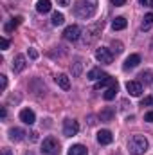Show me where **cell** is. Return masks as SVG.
I'll return each instance as SVG.
<instances>
[{
    "instance_id": "cell-9",
    "label": "cell",
    "mask_w": 153,
    "mask_h": 155,
    "mask_svg": "<svg viewBox=\"0 0 153 155\" xmlns=\"http://www.w3.org/2000/svg\"><path fill=\"white\" fill-rule=\"evenodd\" d=\"M114 141V135L110 130H99L97 132V143L99 144H110Z\"/></svg>"
},
{
    "instance_id": "cell-15",
    "label": "cell",
    "mask_w": 153,
    "mask_h": 155,
    "mask_svg": "<svg viewBox=\"0 0 153 155\" xmlns=\"http://www.w3.org/2000/svg\"><path fill=\"white\" fill-rule=\"evenodd\" d=\"M126 25H128V22H126L124 16H117V18H114V22H112L114 31H122V29H126Z\"/></svg>"
},
{
    "instance_id": "cell-35",
    "label": "cell",
    "mask_w": 153,
    "mask_h": 155,
    "mask_svg": "<svg viewBox=\"0 0 153 155\" xmlns=\"http://www.w3.org/2000/svg\"><path fill=\"white\" fill-rule=\"evenodd\" d=\"M2 155H13V153H11L9 148H2Z\"/></svg>"
},
{
    "instance_id": "cell-4",
    "label": "cell",
    "mask_w": 153,
    "mask_h": 155,
    "mask_svg": "<svg viewBox=\"0 0 153 155\" xmlns=\"http://www.w3.org/2000/svg\"><path fill=\"white\" fill-rule=\"evenodd\" d=\"M96 60L99 63H103V65H110L114 61V52L110 49H106V47H99L96 51Z\"/></svg>"
},
{
    "instance_id": "cell-24",
    "label": "cell",
    "mask_w": 153,
    "mask_h": 155,
    "mask_svg": "<svg viewBox=\"0 0 153 155\" xmlns=\"http://www.w3.org/2000/svg\"><path fill=\"white\" fill-rule=\"evenodd\" d=\"M112 51H114L115 54H121V52H122V51H124V49H122V43H121V41H112Z\"/></svg>"
},
{
    "instance_id": "cell-30",
    "label": "cell",
    "mask_w": 153,
    "mask_h": 155,
    "mask_svg": "<svg viewBox=\"0 0 153 155\" xmlns=\"http://www.w3.org/2000/svg\"><path fill=\"white\" fill-rule=\"evenodd\" d=\"M58 2V5H61V7H69L70 5V0H56Z\"/></svg>"
},
{
    "instance_id": "cell-17",
    "label": "cell",
    "mask_w": 153,
    "mask_h": 155,
    "mask_svg": "<svg viewBox=\"0 0 153 155\" xmlns=\"http://www.w3.org/2000/svg\"><path fill=\"white\" fill-rule=\"evenodd\" d=\"M69 155H88V150L83 144H74L69 148Z\"/></svg>"
},
{
    "instance_id": "cell-27",
    "label": "cell",
    "mask_w": 153,
    "mask_h": 155,
    "mask_svg": "<svg viewBox=\"0 0 153 155\" xmlns=\"http://www.w3.org/2000/svg\"><path fill=\"white\" fill-rule=\"evenodd\" d=\"M110 119H112V112L110 110H106V112L101 114V121H110Z\"/></svg>"
},
{
    "instance_id": "cell-29",
    "label": "cell",
    "mask_w": 153,
    "mask_h": 155,
    "mask_svg": "<svg viewBox=\"0 0 153 155\" xmlns=\"http://www.w3.org/2000/svg\"><path fill=\"white\" fill-rule=\"evenodd\" d=\"M0 47L5 51V49L9 47V40H7V38H2V40H0Z\"/></svg>"
},
{
    "instance_id": "cell-18",
    "label": "cell",
    "mask_w": 153,
    "mask_h": 155,
    "mask_svg": "<svg viewBox=\"0 0 153 155\" xmlns=\"http://www.w3.org/2000/svg\"><path fill=\"white\" fill-rule=\"evenodd\" d=\"M115 83H117V81H115L114 78L105 76V78H101V79L96 83V87H94V88H96V90H99V88H103V87H106V85H115Z\"/></svg>"
},
{
    "instance_id": "cell-8",
    "label": "cell",
    "mask_w": 153,
    "mask_h": 155,
    "mask_svg": "<svg viewBox=\"0 0 153 155\" xmlns=\"http://www.w3.org/2000/svg\"><path fill=\"white\" fill-rule=\"evenodd\" d=\"M25 67H27V60H25V56H24V54H18V56L13 60V71H15V72H22Z\"/></svg>"
},
{
    "instance_id": "cell-10",
    "label": "cell",
    "mask_w": 153,
    "mask_h": 155,
    "mask_svg": "<svg viewBox=\"0 0 153 155\" xmlns=\"http://www.w3.org/2000/svg\"><path fill=\"white\" fill-rule=\"evenodd\" d=\"M20 121H24L25 124H34L36 116H34V112H33L31 108H24V110L20 112Z\"/></svg>"
},
{
    "instance_id": "cell-33",
    "label": "cell",
    "mask_w": 153,
    "mask_h": 155,
    "mask_svg": "<svg viewBox=\"0 0 153 155\" xmlns=\"http://www.w3.org/2000/svg\"><path fill=\"white\" fill-rule=\"evenodd\" d=\"M110 2H112L114 5H117V7H119V5H124V4H126V0H110Z\"/></svg>"
},
{
    "instance_id": "cell-25",
    "label": "cell",
    "mask_w": 153,
    "mask_h": 155,
    "mask_svg": "<svg viewBox=\"0 0 153 155\" xmlns=\"http://www.w3.org/2000/svg\"><path fill=\"white\" fill-rule=\"evenodd\" d=\"M141 107H153V96H148L141 101Z\"/></svg>"
},
{
    "instance_id": "cell-21",
    "label": "cell",
    "mask_w": 153,
    "mask_h": 155,
    "mask_svg": "<svg viewBox=\"0 0 153 155\" xmlns=\"http://www.w3.org/2000/svg\"><path fill=\"white\" fill-rule=\"evenodd\" d=\"M106 74H103L101 72V69H92L88 74H86V78L90 79V81H96V79H101V78H105Z\"/></svg>"
},
{
    "instance_id": "cell-2",
    "label": "cell",
    "mask_w": 153,
    "mask_h": 155,
    "mask_svg": "<svg viewBox=\"0 0 153 155\" xmlns=\"http://www.w3.org/2000/svg\"><path fill=\"white\" fill-rule=\"evenodd\" d=\"M128 152L132 155H144L148 152V139L144 135H133L128 143Z\"/></svg>"
},
{
    "instance_id": "cell-20",
    "label": "cell",
    "mask_w": 153,
    "mask_h": 155,
    "mask_svg": "<svg viewBox=\"0 0 153 155\" xmlns=\"http://www.w3.org/2000/svg\"><path fill=\"white\" fill-rule=\"evenodd\" d=\"M153 25V13H148L144 18H142V24H141V29L142 31H150Z\"/></svg>"
},
{
    "instance_id": "cell-23",
    "label": "cell",
    "mask_w": 153,
    "mask_h": 155,
    "mask_svg": "<svg viewBox=\"0 0 153 155\" xmlns=\"http://www.w3.org/2000/svg\"><path fill=\"white\" fill-rule=\"evenodd\" d=\"M63 22H65V16H63L61 13H54V15H52V25L58 27V25H61Z\"/></svg>"
},
{
    "instance_id": "cell-22",
    "label": "cell",
    "mask_w": 153,
    "mask_h": 155,
    "mask_svg": "<svg viewBox=\"0 0 153 155\" xmlns=\"http://www.w3.org/2000/svg\"><path fill=\"white\" fill-rule=\"evenodd\" d=\"M139 78H141V81H144V83H148V85H151L153 83V72L151 71H144V72H141Z\"/></svg>"
},
{
    "instance_id": "cell-1",
    "label": "cell",
    "mask_w": 153,
    "mask_h": 155,
    "mask_svg": "<svg viewBox=\"0 0 153 155\" xmlns=\"http://www.w3.org/2000/svg\"><path fill=\"white\" fill-rule=\"evenodd\" d=\"M96 11H97V0H77L74 5V15L83 20L92 18Z\"/></svg>"
},
{
    "instance_id": "cell-13",
    "label": "cell",
    "mask_w": 153,
    "mask_h": 155,
    "mask_svg": "<svg viewBox=\"0 0 153 155\" xmlns=\"http://www.w3.org/2000/svg\"><path fill=\"white\" fill-rule=\"evenodd\" d=\"M24 135H27L22 128H11L9 130V139L11 141H24Z\"/></svg>"
},
{
    "instance_id": "cell-5",
    "label": "cell",
    "mask_w": 153,
    "mask_h": 155,
    "mask_svg": "<svg viewBox=\"0 0 153 155\" xmlns=\"http://www.w3.org/2000/svg\"><path fill=\"white\" fill-rule=\"evenodd\" d=\"M77 132H79L77 121H74V119H65V123H63V135L74 137V135H77Z\"/></svg>"
},
{
    "instance_id": "cell-36",
    "label": "cell",
    "mask_w": 153,
    "mask_h": 155,
    "mask_svg": "<svg viewBox=\"0 0 153 155\" xmlns=\"http://www.w3.org/2000/svg\"><path fill=\"white\" fill-rule=\"evenodd\" d=\"M0 116H2V119H5V116H7V110H5V107H2V112H0Z\"/></svg>"
},
{
    "instance_id": "cell-6",
    "label": "cell",
    "mask_w": 153,
    "mask_h": 155,
    "mask_svg": "<svg viewBox=\"0 0 153 155\" xmlns=\"http://www.w3.org/2000/svg\"><path fill=\"white\" fill-rule=\"evenodd\" d=\"M81 36V29H79V25H69L65 31H63V38L67 40V41H77Z\"/></svg>"
},
{
    "instance_id": "cell-11",
    "label": "cell",
    "mask_w": 153,
    "mask_h": 155,
    "mask_svg": "<svg viewBox=\"0 0 153 155\" xmlns=\"http://www.w3.org/2000/svg\"><path fill=\"white\" fill-rule=\"evenodd\" d=\"M141 63V56L139 54H132V56H128L126 58V61H124V71H128V69H135L137 65Z\"/></svg>"
},
{
    "instance_id": "cell-26",
    "label": "cell",
    "mask_w": 153,
    "mask_h": 155,
    "mask_svg": "<svg viewBox=\"0 0 153 155\" xmlns=\"http://www.w3.org/2000/svg\"><path fill=\"white\" fill-rule=\"evenodd\" d=\"M0 88H2V90H5V88H7V76H5V74H2V76H0Z\"/></svg>"
},
{
    "instance_id": "cell-31",
    "label": "cell",
    "mask_w": 153,
    "mask_h": 155,
    "mask_svg": "<svg viewBox=\"0 0 153 155\" xmlns=\"http://www.w3.org/2000/svg\"><path fill=\"white\" fill-rule=\"evenodd\" d=\"M79 72H81V63L77 61L76 67H74V72H72V74H74V76H79Z\"/></svg>"
},
{
    "instance_id": "cell-28",
    "label": "cell",
    "mask_w": 153,
    "mask_h": 155,
    "mask_svg": "<svg viewBox=\"0 0 153 155\" xmlns=\"http://www.w3.org/2000/svg\"><path fill=\"white\" fill-rule=\"evenodd\" d=\"M141 5H146V7H153V0H137Z\"/></svg>"
},
{
    "instance_id": "cell-12",
    "label": "cell",
    "mask_w": 153,
    "mask_h": 155,
    "mask_svg": "<svg viewBox=\"0 0 153 155\" xmlns=\"http://www.w3.org/2000/svg\"><path fill=\"white\" fill-rule=\"evenodd\" d=\"M56 83H58V87L63 88V90H69V88H70V79H69L67 74H58V76H56Z\"/></svg>"
},
{
    "instance_id": "cell-7",
    "label": "cell",
    "mask_w": 153,
    "mask_h": 155,
    "mask_svg": "<svg viewBox=\"0 0 153 155\" xmlns=\"http://www.w3.org/2000/svg\"><path fill=\"white\" fill-rule=\"evenodd\" d=\"M126 90H128L130 96L139 97V96L142 94V85H141L139 81H128V83H126Z\"/></svg>"
},
{
    "instance_id": "cell-34",
    "label": "cell",
    "mask_w": 153,
    "mask_h": 155,
    "mask_svg": "<svg viewBox=\"0 0 153 155\" xmlns=\"http://www.w3.org/2000/svg\"><path fill=\"white\" fill-rule=\"evenodd\" d=\"M29 56H31L33 60H36V58H38V52H36L34 49H29Z\"/></svg>"
},
{
    "instance_id": "cell-16",
    "label": "cell",
    "mask_w": 153,
    "mask_h": 155,
    "mask_svg": "<svg viewBox=\"0 0 153 155\" xmlns=\"http://www.w3.org/2000/svg\"><path fill=\"white\" fill-rule=\"evenodd\" d=\"M50 7H52V5H50V0H38V2H36V11L41 13V15L49 13Z\"/></svg>"
},
{
    "instance_id": "cell-14",
    "label": "cell",
    "mask_w": 153,
    "mask_h": 155,
    "mask_svg": "<svg viewBox=\"0 0 153 155\" xmlns=\"http://www.w3.org/2000/svg\"><path fill=\"white\" fill-rule=\"evenodd\" d=\"M22 20H24L22 16H15V18H11V20L4 25V31H5V33H11L16 25H20V24H22Z\"/></svg>"
},
{
    "instance_id": "cell-32",
    "label": "cell",
    "mask_w": 153,
    "mask_h": 155,
    "mask_svg": "<svg viewBox=\"0 0 153 155\" xmlns=\"http://www.w3.org/2000/svg\"><path fill=\"white\" fill-rule=\"evenodd\" d=\"M144 121H148V123H153V110H151V112H148V114L144 116Z\"/></svg>"
},
{
    "instance_id": "cell-3",
    "label": "cell",
    "mask_w": 153,
    "mask_h": 155,
    "mask_svg": "<svg viewBox=\"0 0 153 155\" xmlns=\"http://www.w3.org/2000/svg\"><path fill=\"white\" fill-rule=\"evenodd\" d=\"M41 152L43 155H60V143L54 137H47L41 143Z\"/></svg>"
},
{
    "instance_id": "cell-19",
    "label": "cell",
    "mask_w": 153,
    "mask_h": 155,
    "mask_svg": "<svg viewBox=\"0 0 153 155\" xmlns=\"http://www.w3.org/2000/svg\"><path fill=\"white\" fill-rule=\"evenodd\" d=\"M115 96H117V83H115V85H110V87L105 90L103 97H105L106 101H112V99H115Z\"/></svg>"
}]
</instances>
